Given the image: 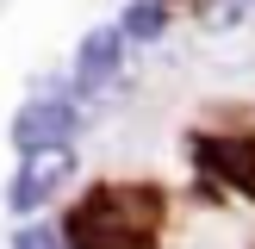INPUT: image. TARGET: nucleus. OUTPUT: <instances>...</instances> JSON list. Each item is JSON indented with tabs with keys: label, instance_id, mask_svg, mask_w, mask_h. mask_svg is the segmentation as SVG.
<instances>
[{
	"label": "nucleus",
	"instance_id": "obj_7",
	"mask_svg": "<svg viewBox=\"0 0 255 249\" xmlns=\"http://www.w3.org/2000/svg\"><path fill=\"white\" fill-rule=\"evenodd\" d=\"M12 249H62V231H44V224H19V231H12Z\"/></svg>",
	"mask_w": 255,
	"mask_h": 249
},
{
	"label": "nucleus",
	"instance_id": "obj_3",
	"mask_svg": "<svg viewBox=\"0 0 255 249\" xmlns=\"http://www.w3.org/2000/svg\"><path fill=\"white\" fill-rule=\"evenodd\" d=\"M75 124H81V112L69 100H31V106L12 112V143H19V156H31V149H69Z\"/></svg>",
	"mask_w": 255,
	"mask_h": 249
},
{
	"label": "nucleus",
	"instance_id": "obj_5",
	"mask_svg": "<svg viewBox=\"0 0 255 249\" xmlns=\"http://www.w3.org/2000/svg\"><path fill=\"white\" fill-rule=\"evenodd\" d=\"M119 62H125V31L119 25H94L81 37V50H75V81L81 87H106L119 75Z\"/></svg>",
	"mask_w": 255,
	"mask_h": 249
},
{
	"label": "nucleus",
	"instance_id": "obj_6",
	"mask_svg": "<svg viewBox=\"0 0 255 249\" xmlns=\"http://www.w3.org/2000/svg\"><path fill=\"white\" fill-rule=\"evenodd\" d=\"M119 31L137 37V44H149V37L168 31V6H162V0H131V6H125V19H119Z\"/></svg>",
	"mask_w": 255,
	"mask_h": 249
},
{
	"label": "nucleus",
	"instance_id": "obj_2",
	"mask_svg": "<svg viewBox=\"0 0 255 249\" xmlns=\"http://www.w3.org/2000/svg\"><path fill=\"white\" fill-rule=\"evenodd\" d=\"M193 168L206 174V181L231 187V193L255 199V137H237V131H199L193 143Z\"/></svg>",
	"mask_w": 255,
	"mask_h": 249
},
{
	"label": "nucleus",
	"instance_id": "obj_1",
	"mask_svg": "<svg viewBox=\"0 0 255 249\" xmlns=\"http://www.w3.org/2000/svg\"><path fill=\"white\" fill-rule=\"evenodd\" d=\"M168 231V193L156 181H100L62 218V249H156Z\"/></svg>",
	"mask_w": 255,
	"mask_h": 249
},
{
	"label": "nucleus",
	"instance_id": "obj_4",
	"mask_svg": "<svg viewBox=\"0 0 255 249\" xmlns=\"http://www.w3.org/2000/svg\"><path fill=\"white\" fill-rule=\"evenodd\" d=\"M69 168H75L69 149H31V156L19 162V174L6 181V206L12 212H37L44 199H56V187L69 181Z\"/></svg>",
	"mask_w": 255,
	"mask_h": 249
},
{
	"label": "nucleus",
	"instance_id": "obj_8",
	"mask_svg": "<svg viewBox=\"0 0 255 249\" xmlns=\"http://www.w3.org/2000/svg\"><path fill=\"white\" fill-rule=\"evenodd\" d=\"M162 6H168V0H162Z\"/></svg>",
	"mask_w": 255,
	"mask_h": 249
}]
</instances>
